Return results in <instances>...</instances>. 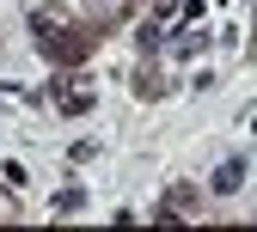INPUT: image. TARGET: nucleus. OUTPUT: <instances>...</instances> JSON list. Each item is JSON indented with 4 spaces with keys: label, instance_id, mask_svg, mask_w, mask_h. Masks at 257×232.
<instances>
[{
    "label": "nucleus",
    "instance_id": "1",
    "mask_svg": "<svg viewBox=\"0 0 257 232\" xmlns=\"http://www.w3.org/2000/svg\"><path fill=\"white\" fill-rule=\"evenodd\" d=\"M239 177H245V165H239V159H227V165H220V171H214V189L227 195V189H239Z\"/></svg>",
    "mask_w": 257,
    "mask_h": 232
}]
</instances>
